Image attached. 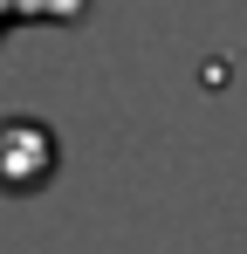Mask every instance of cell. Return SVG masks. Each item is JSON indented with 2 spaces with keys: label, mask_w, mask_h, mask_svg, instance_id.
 I'll return each mask as SVG.
<instances>
[{
  "label": "cell",
  "mask_w": 247,
  "mask_h": 254,
  "mask_svg": "<svg viewBox=\"0 0 247 254\" xmlns=\"http://www.w3.org/2000/svg\"><path fill=\"white\" fill-rule=\"evenodd\" d=\"M89 0H0V35L14 28H76Z\"/></svg>",
  "instance_id": "obj_1"
}]
</instances>
